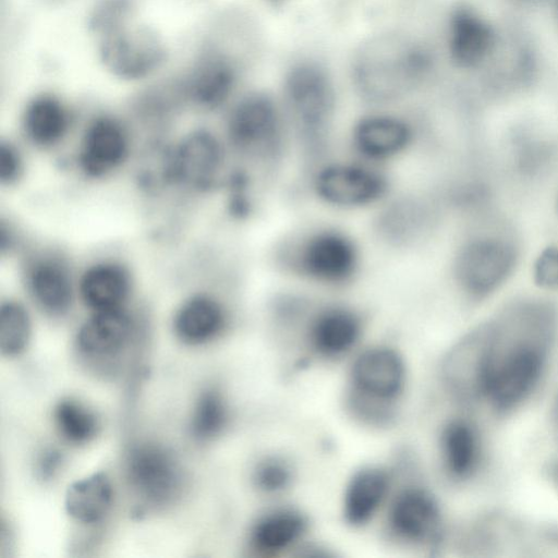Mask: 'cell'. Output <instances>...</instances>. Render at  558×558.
<instances>
[{
	"mask_svg": "<svg viewBox=\"0 0 558 558\" xmlns=\"http://www.w3.org/2000/svg\"><path fill=\"white\" fill-rule=\"evenodd\" d=\"M546 317L543 306L525 303L513 307L492 332L487 330L474 377L478 392L496 410L515 408L538 385L546 351L537 338Z\"/></svg>",
	"mask_w": 558,
	"mask_h": 558,
	"instance_id": "1",
	"label": "cell"
},
{
	"mask_svg": "<svg viewBox=\"0 0 558 558\" xmlns=\"http://www.w3.org/2000/svg\"><path fill=\"white\" fill-rule=\"evenodd\" d=\"M140 180L148 193L203 197L222 187L229 149L208 128H193L171 141L155 138L146 149Z\"/></svg>",
	"mask_w": 558,
	"mask_h": 558,
	"instance_id": "2",
	"label": "cell"
},
{
	"mask_svg": "<svg viewBox=\"0 0 558 558\" xmlns=\"http://www.w3.org/2000/svg\"><path fill=\"white\" fill-rule=\"evenodd\" d=\"M281 107L291 141L311 173L325 161L331 142L337 109L331 77L314 62L293 65L283 82Z\"/></svg>",
	"mask_w": 558,
	"mask_h": 558,
	"instance_id": "3",
	"label": "cell"
},
{
	"mask_svg": "<svg viewBox=\"0 0 558 558\" xmlns=\"http://www.w3.org/2000/svg\"><path fill=\"white\" fill-rule=\"evenodd\" d=\"M427 68V56L416 44L387 34L361 47L353 62V80L363 99L387 105L413 92Z\"/></svg>",
	"mask_w": 558,
	"mask_h": 558,
	"instance_id": "4",
	"label": "cell"
},
{
	"mask_svg": "<svg viewBox=\"0 0 558 558\" xmlns=\"http://www.w3.org/2000/svg\"><path fill=\"white\" fill-rule=\"evenodd\" d=\"M222 137L229 153L266 170L280 166L292 144L281 105L260 92L245 94L230 105Z\"/></svg>",
	"mask_w": 558,
	"mask_h": 558,
	"instance_id": "5",
	"label": "cell"
},
{
	"mask_svg": "<svg viewBox=\"0 0 558 558\" xmlns=\"http://www.w3.org/2000/svg\"><path fill=\"white\" fill-rule=\"evenodd\" d=\"M355 240L341 229L318 227L295 235L277 250L276 263L301 280L328 288L351 283L361 268Z\"/></svg>",
	"mask_w": 558,
	"mask_h": 558,
	"instance_id": "6",
	"label": "cell"
},
{
	"mask_svg": "<svg viewBox=\"0 0 558 558\" xmlns=\"http://www.w3.org/2000/svg\"><path fill=\"white\" fill-rule=\"evenodd\" d=\"M310 174L313 195L319 203L333 209L378 207L390 196L388 175L378 165L361 159L323 161Z\"/></svg>",
	"mask_w": 558,
	"mask_h": 558,
	"instance_id": "7",
	"label": "cell"
},
{
	"mask_svg": "<svg viewBox=\"0 0 558 558\" xmlns=\"http://www.w3.org/2000/svg\"><path fill=\"white\" fill-rule=\"evenodd\" d=\"M133 149L130 124L116 113L96 112L81 129L73 162L84 179L104 181L124 168Z\"/></svg>",
	"mask_w": 558,
	"mask_h": 558,
	"instance_id": "8",
	"label": "cell"
},
{
	"mask_svg": "<svg viewBox=\"0 0 558 558\" xmlns=\"http://www.w3.org/2000/svg\"><path fill=\"white\" fill-rule=\"evenodd\" d=\"M515 262L517 248L511 240L500 234H481L457 248L451 274L462 293L481 299L504 284Z\"/></svg>",
	"mask_w": 558,
	"mask_h": 558,
	"instance_id": "9",
	"label": "cell"
},
{
	"mask_svg": "<svg viewBox=\"0 0 558 558\" xmlns=\"http://www.w3.org/2000/svg\"><path fill=\"white\" fill-rule=\"evenodd\" d=\"M104 69L123 82L136 83L155 75L168 60L167 45L155 29L129 25L98 38Z\"/></svg>",
	"mask_w": 558,
	"mask_h": 558,
	"instance_id": "10",
	"label": "cell"
},
{
	"mask_svg": "<svg viewBox=\"0 0 558 558\" xmlns=\"http://www.w3.org/2000/svg\"><path fill=\"white\" fill-rule=\"evenodd\" d=\"M175 81L185 107L216 112L228 106L234 95L239 81L238 62L225 48L204 45Z\"/></svg>",
	"mask_w": 558,
	"mask_h": 558,
	"instance_id": "11",
	"label": "cell"
},
{
	"mask_svg": "<svg viewBox=\"0 0 558 558\" xmlns=\"http://www.w3.org/2000/svg\"><path fill=\"white\" fill-rule=\"evenodd\" d=\"M21 280L33 303L50 316L66 314L77 298V274L69 258L53 247L26 250Z\"/></svg>",
	"mask_w": 558,
	"mask_h": 558,
	"instance_id": "12",
	"label": "cell"
},
{
	"mask_svg": "<svg viewBox=\"0 0 558 558\" xmlns=\"http://www.w3.org/2000/svg\"><path fill=\"white\" fill-rule=\"evenodd\" d=\"M373 220L377 240L395 250L416 248L433 232L436 213L433 204L417 194L389 196Z\"/></svg>",
	"mask_w": 558,
	"mask_h": 558,
	"instance_id": "13",
	"label": "cell"
},
{
	"mask_svg": "<svg viewBox=\"0 0 558 558\" xmlns=\"http://www.w3.org/2000/svg\"><path fill=\"white\" fill-rule=\"evenodd\" d=\"M350 141L361 160L379 165L405 154L415 142V131L398 116L371 113L355 122Z\"/></svg>",
	"mask_w": 558,
	"mask_h": 558,
	"instance_id": "14",
	"label": "cell"
},
{
	"mask_svg": "<svg viewBox=\"0 0 558 558\" xmlns=\"http://www.w3.org/2000/svg\"><path fill=\"white\" fill-rule=\"evenodd\" d=\"M130 266L117 257H99L77 272V299L90 311L125 307L134 290Z\"/></svg>",
	"mask_w": 558,
	"mask_h": 558,
	"instance_id": "15",
	"label": "cell"
},
{
	"mask_svg": "<svg viewBox=\"0 0 558 558\" xmlns=\"http://www.w3.org/2000/svg\"><path fill=\"white\" fill-rule=\"evenodd\" d=\"M126 476L134 492L145 501L163 505L181 487V473L173 457L156 445L132 449L126 460Z\"/></svg>",
	"mask_w": 558,
	"mask_h": 558,
	"instance_id": "16",
	"label": "cell"
},
{
	"mask_svg": "<svg viewBox=\"0 0 558 558\" xmlns=\"http://www.w3.org/2000/svg\"><path fill=\"white\" fill-rule=\"evenodd\" d=\"M71 105L53 92H39L24 105L20 130L27 144L39 150H53L63 144L75 125Z\"/></svg>",
	"mask_w": 558,
	"mask_h": 558,
	"instance_id": "17",
	"label": "cell"
},
{
	"mask_svg": "<svg viewBox=\"0 0 558 558\" xmlns=\"http://www.w3.org/2000/svg\"><path fill=\"white\" fill-rule=\"evenodd\" d=\"M404 364L390 348L377 347L362 352L352 365V384L360 395L375 402H390L404 384Z\"/></svg>",
	"mask_w": 558,
	"mask_h": 558,
	"instance_id": "18",
	"label": "cell"
},
{
	"mask_svg": "<svg viewBox=\"0 0 558 558\" xmlns=\"http://www.w3.org/2000/svg\"><path fill=\"white\" fill-rule=\"evenodd\" d=\"M222 300L206 290L192 292L179 304L173 316L175 335L186 343L199 344L217 337L226 327Z\"/></svg>",
	"mask_w": 558,
	"mask_h": 558,
	"instance_id": "19",
	"label": "cell"
},
{
	"mask_svg": "<svg viewBox=\"0 0 558 558\" xmlns=\"http://www.w3.org/2000/svg\"><path fill=\"white\" fill-rule=\"evenodd\" d=\"M362 330L359 314L352 308L331 304L317 311L310 322V340L315 350L333 356L349 351Z\"/></svg>",
	"mask_w": 558,
	"mask_h": 558,
	"instance_id": "20",
	"label": "cell"
},
{
	"mask_svg": "<svg viewBox=\"0 0 558 558\" xmlns=\"http://www.w3.org/2000/svg\"><path fill=\"white\" fill-rule=\"evenodd\" d=\"M494 29L474 11L460 8L454 11L449 27V51L457 64L473 68L494 51Z\"/></svg>",
	"mask_w": 558,
	"mask_h": 558,
	"instance_id": "21",
	"label": "cell"
},
{
	"mask_svg": "<svg viewBox=\"0 0 558 558\" xmlns=\"http://www.w3.org/2000/svg\"><path fill=\"white\" fill-rule=\"evenodd\" d=\"M133 331V319L125 307L92 312L81 325L76 343L89 355H110L121 350Z\"/></svg>",
	"mask_w": 558,
	"mask_h": 558,
	"instance_id": "22",
	"label": "cell"
},
{
	"mask_svg": "<svg viewBox=\"0 0 558 558\" xmlns=\"http://www.w3.org/2000/svg\"><path fill=\"white\" fill-rule=\"evenodd\" d=\"M389 521L399 536L413 542L423 541L435 532L439 523V508L428 492L409 488L395 499Z\"/></svg>",
	"mask_w": 558,
	"mask_h": 558,
	"instance_id": "23",
	"label": "cell"
},
{
	"mask_svg": "<svg viewBox=\"0 0 558 558\" xmlns=\"http://www.w3.org/2000/svg\"><path fill=\"white\" fill-rule=\"evenodd\" d=\"M389 486V477L378 468H366L353 475L344 494V517L353 525L367 522L375 513Z\"/></svg>",
	"mask_w": 558,
	"mask_h": 558,
	"instance_id": "24",
	"label": "cell"
},
{
	"mask_svg": "<svg viewBox=\"0 0 558 558\" xmlns=\"http://www.w3.org/2000/svg\"><path fill=\"white\" fill-rule=\"evenodd\" d=\"M441 450L450 474L457 478H465L474 472L480 461L478 435L469 423L451 421L442 430Z\"/></svg>",
	"mask_w": 558,
	"mask_h": 558,
	"instance_id": "25",
	"label": "cell"
},
{
	"mask_svg": "<svg viewBox=\"0 0 558 558\" xmlns=\"http://www.w3.org/2000/svg\"><path fill=\"white\" fill-rule=\"evenodd\" d=\"M112 501V487L102 473L73 483L65 495V509L75 520L95 523L102 519Z\"/></svg>",
	"mask_w": 558,
	"mask_h": 558,
	"instance_id": "26",
	"label": "cell"
},
{
	"mask_svg": "<svg viewBox=\"0 0 558 558\" xmlns=\"http://www.w3.org/2000/svg\"><path fill=\"white\" fill-rule=\"evenodd\" d=\"M306 521L293 510H277L263 517L252 530L253 545L267 553L282 550L304 532Z\"/></svg>",
	"mask_w": 558,
	"mask_h": 558,
	"instance_id": "27",
	"label": "cell"
},
{
	"mask_svg": "<svg viewBox=\"0 0 558 558\" xmlns=\"http://www.w3.org/2000/svg\"><path fill=\"white\" fill-rule=\"evenodd\" d=\"M32 330L31 316L25 305L7 299L0 305V350L13 356L21 353L29 340Z\"/></svg>",
	"mask_w": 558,
	"mask_h": 558,
	"instance_id": "28",
	"label": "cell"
},
{
	"mask_svg": "<svg viewBox=\"0 0 558 558\" xmlns=\"http://www.w3.org/2000/svg\"><path fill=\"white\" fill-rule=\"evenodd\" d=\"M54 420L61 435L74 444L88 441L98 428L95 414L82 403L70 399L58 403Z\"/></svg>",
	"mask_w": 558,
	"mask_h": 558,
	"instance_id": "29",
	"label": "cell"
},
{
	"mask_svg": "<svg viewBox=\"0 0 558 558\" xmlns=\"http://www.w3.org/2000/svg\"><path fill=\"white\" fill-rule=\"evenodd\" d=\"M226 421L227 409L221 396L215 390L203 392L192 414V434L201 440L209 439L219 434Z\"/></svg>",
	"mask_w": 558,
	"mask_h": 558,
	"instance_id": "30",
	"label": "cell"
},
{
	"mask_svg": "<svg viewBox=\"0 0 558 558\" xmlns=\"http://www.w3.org/2000/svg\"><path fill=\"white\" fill-rule=\"evenodd\" d=\"M132 0H98L88 15V28L98 38L131 23Z\"/></svg>",
	"mask_w": 558,
	"mask_h": 558,
	"instance_id": "31",
	"label": "cell"
},
{
	"mask_svg": "<svg viewBox=\"0 0 558 558\" xmlns=\"http://www.w3.org/2000/svg\"><path fill=\"white\" fill-rule=\"evenodd\" d=\"M228 214L238 220L248 218L254 211L253 183L250 172L245 168L228 171L225 182Z\"/></svg>",
	"mask_w": 558,
	"mask_h": 558,
	"instance_id": "32",
	"label": "cell"
},
{
	"mask_svg": "<svg viewBox=\"0 0 558 558\" xmlns=\"http://www.w3.org/2000/svg\"><path fill=\"white\" fill-rule=\"evenodd\" d=\"M26 170L25 155L12 140L0 141V184L13 187L24 178Z\"/></svg>",
	"mask_w": 558,
	"mask_h": 558,
	"instance_id": "33",
	"label": "cell"
},
{
	"mask_svg": "<svg viewBox=\"0 0 558 558\" xmlns=\"http://www.w3.org/2000/svg\"><path fill=\"white\" fill-rule=\"evenodd\" d=\"M254 480L260 489L275 493L288 486L291 480V471L283 461L267 459L258 464Z\"/></svg>",
	"mask_w": 558,
	"mask_h": 558,
	"instance_id": "34",
	"label": "cell"
},
{
	"mask_svg": "<svg viewBox=\"0 0 558 558\" xmlns=\"http://www.w3.org/2000/svg\"><path fill=\"white\" fill-rule=\"evenodd\" d=\"M539 281L548 288H558V250H549L538 264Z\"/></svg>",
	"mask_w": 558,
	"mask_h": 558,
	"instance_id": "35",
	"label": "cell"
},
{
	"mask_svg": "<svg viewBox=\"0 0 558 558\" xmlns=\"http://www.w3.org/2000/svg\"><path fill=\"white\" fill-rule=\"evenodd\" d=\"M21 236L16 228L10 222H0V251L1 255H12L21 248Z\"/></svg>",
	"mask_w": 558,
	"mask_h": 558,
	"instance_id": "36",
	"label": "cell"
},
{
	"mask_svg": "<svg viewBox=\"0 0 558 558\" xmlns=\"http://www.w3.org/2000/svg\"><path fill=\"white\" fill-rule=\"evenodd\" d=\"M61 462V457L56 450L45 451L38 462V472L43 478H49L57 472Z\"/></svg>",
	"mask_w": 558,
	"mask_h": 558,
	"instance_id": "37",
	"label": "cell"
},
{
	"mask_svg": "<svg viewBox=\"0 0 558 558\" xmlns=\"http://www.w3.org/2000/svg\"><path fill=\"white\" fill-rule=\"evenodd\" d=\"M523 1H536V0H523Z\"/></svg>",
	"mask_w": 558,
	"mask_h": 558,
	"instance_id": "38",
	"label": "cell"
},
{
	"mask_svg": "<svg viewBox=\"0 0 558 558\" xmlns=\"http://www.w3.org/2000/svg\"><path fill=\"white\" fill-rule=\"evenodd\" d=\"M557 418H558V405H557Z\"/></svg>",
	"mask_w": 558,
	"mask_h": 558,
	"instance_id": "39",
	"label": "cell"
}]
</instances>
